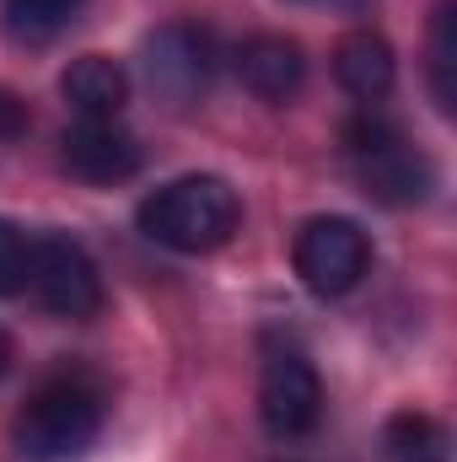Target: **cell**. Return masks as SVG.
Listing matches in <instances>:
<instances>
[{
	"mask_svg": "<svg viewBox=\"0 0 457 462\" xmlns=\"http://www.w3.org/2000/svg\"><path fill=\"white\" fill-rule=\"evenodd\" d=\"M231 70L258 103H291L307 81V54L285 32H253L231 49Z\"/></svg>",
	"mask_w": 457,
	"mask_h": 462,
	"instance_id": "cell-9",
	"label": "cell"
},
{
	"mask_svg": "<svg viewBox=\"0 0 457 462\" xmlns=\"http://www.w3.org/2000/svg\"><path fill=\"white\" fill-rule=\"evenodd\" d=\"M140 65H145V87L167 108H194L210 97V81L221 70V43L200 22H167L145 38Z\"/></svg>",
	"mask_w": 457,
	"mask_h": 462,
	"instance_id": "cell-4",
	"label": "cell"
},
{
	"mask_svg": "<svg viewBox=\"0 0 457 462\" xmlns=\"http://www.w3.org/2000/svg\"><path fill=\"white\" fill-rule=\"evenodd\" d=\"M258 420L280 441H296V436L318 430V420H323V382H318V365L302 349L285 345V349L264 355V371H258Z\"/></svg>",
	"mask_w": 457,
	"mask_h": 462,
	"instance_id": "cell-7",
	"label": "cell"
},
{
	"mask_svg": "<svg viewBox=\"0 0 457 462\" xmlns=\"http://www.w3.org/2000/svg\"><path fill=\"white\" fill-rule=\"evenodd\" d=\"M81 5H87V0H0L5 32H11L16 43H49L54 32H65V27L76 22Z\"/></svg>",
	"mask_w": 457,
	"mask_h": 462,
	"instance_id": "cell-14",
	"label": "cell"
},
{
	"mask_svg": "<svg viewBox=\"0 0 457 462\" xmlns=\"http://www.w3.org/2000/svg\"><path fill=\"white\" fill-rule=\"evenodd\" d=\"M27 285V236L16 221L0 216V296H16Z\"/></svg>",
	"mask_w": 457,
	"mask_h": 462,
	"instance_id": "cell-15",
	"label": "cell"
},
{
	"mask_svg": "<svg viewBox=\"0 0 457 462\" xmlns=\"http://www.w3.org/2000/svg\"><path fill=\"white\" fill-rule=\"evenodd\" d=\"M291 5H340V11H360V5H371V0H291Z\"/></svg>",
	"mask_w": 457,
	"mask_h": 462,
	"instance_id": "cell-18",
	"label": "cell"
},
{
	"mask_svg": "<svg viewBox=\"0 0 457 462\" xmlns=\"http://www.w3.org/2000/svg\"><path fill=\"white\" fill-rule=\"evenodd\" d=\"M431 97L442 114L457 108V0L431 5Z\"/></svg>",
	"mask_w": 457,
	"mask_h": 462,
	"instance_id": "cell-13",
	"label": "cell"
},
{
	"mask_svg": "<svg viewBox=\"0 0 457 462\" xmlns=\"http://www.w3.org/2000/svg\"><path fill=\"white\" fill-rule=\"evenodd\" d=\"M334 76H340V87L360 103V108H377V103L393 92V81H398L393 43H387L382 32H371V27L344 32L340 49H334Z\"/></svg>",
	"mask_w": 457,
	"mask_h": 462,
	"instance_id": "cell-10",
	"label": "cell"
},
{
	"mask_svg": "<svg viewBox=\"0 0 457 462\" xmlns=\"http://www.w3.org/2000/svg\"><path fill=\"white\" fill-rule=\"evenodd\" d=\"M344 151H350V167L360 178V189L387 205V210H409V205H425L431 189H436V167L431 156L377 108H360V114L344 124Z\"/></svg>",
	"mask_w": 457,
	"mask_h": 462,
	"instance_id": "cell-3",
	"label": "cell"
},
{
	"mask_svg": "<svg viewBox=\"0 0 457 462\" xmlns=\"http://www.w3.org/2000/svg\"><path fill=\"white\" fill-rule=\"evenodd\" d=\"M291 263H296V280L334 301V296H350L366 269H371V236L355 226L350 216H312L307 226L296 231L291 242Z\"/></svg>",
	"mask_w": 457,
	"mask_h": 462,
	"instance_id": "cell-6",
	"label": "cell"
},
{
	"mask_svg": "<svg viewBox=\"0 0 457 462\" xmlns=\"http://www.w3.org/2000/svg\"><path fill=\"white\" fill-rule=\"evenodd\" d=\"M60 97L81 118H118L129 103V70L108 54H81L60 76Z\"/></svg>",
	"mask_w": 457,
	"mask_h": 462,
	"instance_id": "cell-11",
	"label": "cell"
},
{
	"mask_svg": "<svg viewBox=\"0 0 457 462\" xmlns=\"http://www.w3.org/2000/svg\"><path fill=\"white\" fill-rule=\"evenodd\" d=\"M27 285L33 296L70 323H87L103 312V274L92 263V253L70 236V231H43L27 236Z\"/></svg>",
	"mask_w": 457,
	"mask_h": 462,
	"instance_id": "cell-5",
	"label": "cell"
},
{
	"mask_svg": "<svg viewBox=\"0 0 457 462\" xmlns=\"http://www.w3.org/2000/svg\"><path fill=\"white\" fill-rule=\"evenodd\" d=\"M11 365H16V345H11V334L0 328V382L11 376Z\"/></svg>",
	"mask_w": 457,
	"mask_h": 462,
	"instance_id": "cell-17",
	"label": "cell"
},
{
	"mask_svg": "<svg viewBox=\"0 0 457 462\" xmlns=\"http://www.w3.org/2000/svg\"><path fill=\"white\" fill-rule=\"evenodd\" d=\"M33 129V114H27V103L11 92V87H0V140H22Z\"/></svg>",
	"mask_w": 457,
	"mask_h": 462,
	"instance_id": "cell-16",
	"label": "cell"
},
{
	"mask_svg": "<svg viewBox=\"0 0 457 462\" xmlns=\"http://www.w3.org/2000/svg\"><path fill=\"white\" fill-rule=\"evenodd\" d=\"M60 162H65L70 178L98 183V189H114V183L140 172L145 151H140V140L118 118H81V124H70L60 134Z\"/></svg>",
	"mask_w": 457,
	"mask_h": 462,
	"instance_id": "cell-8",
	"label": "cell"
},
{
	"mask_svg": "<svg viewBox=\"0 0 457 462\" xmlns=\"http://www.w3.org/2000/svg\"><path fill=\"white\" fill-rule=\"evenodd\" d=\"M237 226H242V199L216 172L173 178L140 205V231L151 242H162L167 253H183V258L221 253L237 236Z\"/></svg>",
	"mask_w": 457,
	"mask_h": 462,
	"instance_id": "cell-2",
	"label": "cell"
},
{
	"mask_svg": "<svg viewBox=\"0 0 457 462\" xmlns=\"http://www.w3.org/2000/svg\"><path fill=\"white\" fill-rule=\"evenodd\" d=\"M108 420V387L92 371H54L43 376L16 425H11V447L22 462H81Z\"/></svg>",
	"mask_w": 457,
	"mask_h": 462,
	"instance_id": "cell-1",
	"label": "cell"
},
{
	"mask_svg": "<svg viewBox=\"0 0 457 462\" xmlns=\"http://www.w3.org/2000/svg\"><path fill=\"white\" fill-rule=\"evenodd\" d=\"M382 452H387V462H452V436L436 414L398 409L382 425Z\"/></svg>",
	"mask_w": 457,
	"mask_h": 462,
	"instance_id": "cell-12",
	"label": "cell"
}]
</instances>
